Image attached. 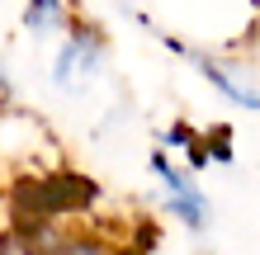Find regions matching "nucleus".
<instances>
[{
  "label": "nucleus",
  "instance_id": "1",
  "mask_svg": "<svg viewBox=\"0 0 260 255\" xmlns=\"http://www.w3.org/2000/svg\"><path fill=\"white\" fill-rule=\"evenodd\" d=\"M0 255H133V246L100 227H81V222H62V217H34V222H19L0 241Z\"/></svg>",
  "mask_w": 260,
  "mask_h": 255
},
{
  "label": "nucleus",
  "instance_id": "2",
  "mask_svg": "<svg viewBox=\"0 0 260 255\" xmlns=\"http://www.w3.org/2000/svg\"><path fill=\"white\" fill-rule=\"evenodd\" d=\"M147 166H151V179H156V189H161L166 217H175L189 236H204L208 222H213V199L204 194L194 166H185V161H180L175 152H166V147H156V152H151Z\"/></svg>",
  "mask_w": 260,
  "mask_h": 255
},
{
  "label": "nucleus",
  "instance_id": "3",
  "mask_svg": "<svg viewBox=\"0 0 260 255\" xmlns=\"http://www.w3.org/2000/svg\"><path fill=\"white\" fill-rule=\"evenodd\" d=\"M104 62H109V48H104V33L95 24H81L76 19L62 38H57V52H52V85L62 95H85L90 85L100 81Z\"/></svg>",
  "mask_w": 260,
  "mask_h": 255
},
{
  "label": "nucleus",
  "instance_id": "4",
  "mask_svg": "<svg viewBox=\"0 0 260 255\" xmlns=\"http://www.w3.org/2000/svg\"><path fill=\"white\" fill-rule=\"evenodd\" d=\"M189 57V62L199 66V76H204L218 95L232 104V109H246V114H260V76L246 66H237V62H222V57H208V52H189V48H180Z\"/></svg>",
  "mask_w": 260,
  "mask_h": 255
},
{
  "label": "nucleus",
  "instance_id": "5",
  "mask_svg": "<svg viewBox=\"0 0 260 255\" xmlns=\"http://www.w3.org/2000/svg\"><path fill=\"white\" fill-rule=\"evenodd\" d=\"M19 24H24V33H34V38H62L76 19H71L67 0H28Z\"/></svg>",
  "mask_w": 260,
  "mask_h": 255
},
{
  "label": "nucleus",
  "instance_id": "6",
  "mask_svg": "<svg viewBox=\"0 0 260 255\" xmlns=\"http://www.w3.org/2000/svg\"><path fill=\"white\" fill-rule=\"evenodd\" d=\"M251 5H260V0H251Z\"/></svg>",
  "mask_w": 260,
  "mask_h": 255
}]
</instances>
